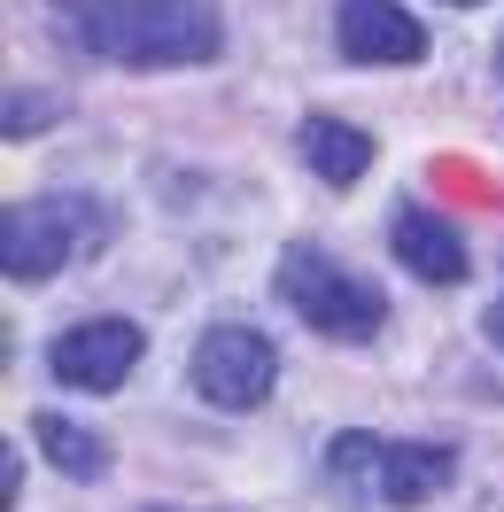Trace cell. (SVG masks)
<instances>
[{
	"label": "cell",
	"mask_w": 504,
	"mask_h": 512,
	"mask_svg": "<svg viewBox=\"0 0 504 512\" xmlns=\"http://www.w3.org/2000/svg\"><path fill=\"white\" fill-rule=\"evenodd\" d=\"M70 16L78 47H94L109 63L132 70H179L218 55V0H55Z\"/></svg>",
	"instance_id": "6da1fadb"
},
{
	"label": "cell",
	"mask_w": 504,
	"mask_h": 512,
	"mask_svg": "<svg viewBox=\"0 0 504 512\" xmlns=\"http://www.w3.org/2000/svg\"><path fill=\"white\" fill-rule=\"evenodd\" d=\"M280 295L318 334H334V342H373L380 319H388V295H380L365 272H349V264H334L326 249H311V241H295V249L280 256Z\"/></svg>",
	"instance_id": "7a4b0ae2"
},
{
	"label": "cell",
	"mask_w": 504,
	"mask_h": 512,
	"mask_svg": "<svg viewBox=\"0 0 504 512\" xmlns=\"http://www.w3.org/2000/svg\"><path fill=\"white\" fill-rule=\"evenodd\" d=\"M94 233H101L94 202H70V194L8 202V210H0V272L24 280V288H39V280H55L63 256L78 249V241H94Z\"/></svg>",
	"instance_id": "3957f363"
},
{
	"label": "cell",
	"mask_w": 504,
	"mask_h": 512,
	"mask_svg": "<svg viewBox=\"0 0 504 512\" xmlns=\"http://www.w3.org/2000/svg\"><path fill=\"white\" fill-rule=\"evenodd\" d=\"M194 396L202 404H218V412H256L264 396H272V373H280V357L272 342L256 334V326H210L202 342H194Z\"/></svg>",
	"instance_id": "277c9868"
},
{
	"label": "cell",
	"mask_w": 504,
	"mask_h": 512,
	"mask_svg": "<svg viewBox=\"0 0 504 512\" xmlns=\"http://www.w3.org/2000/svg\"><path fill=\"white\" fill-rule=\"evenodd\" d=\"M47 365L70 388H117L140 365V326L132 319H86V326H70V334H55Z\"/></svg>",
	"instance_id": "5b68a950"
},
{
	"label": "cell",
	"mask_w": 504,
	"mask_h": 512,
	"mask_svg": "<svg viewBox=\"0 0 504 512\" xmlns=\"http://www.w3.org/2000/svg\"><path fill=\"white\" fill-rule=\"evenodd\" d=\"M334 39H342L349 63H419L427 55V32L411 24L396 0H342Z\"/></svg>",
	"instance_id": "8992f818"
},
{
	"label": "cell",
	"mask_w": 504,
	"mask_h": 512,
	"mask_svg": "<svg viewBox=\"0 0 504 512\" xmlns=\"http://www.w3.org/2000/svg\"><path fill=\"white\" fill-rule=\"evenodd\" d=\"M388 249L404 256V272L435 280V288L466 280V233L442 218V210H419V202H404V210L388 218Z\"/></svg>",
	"instance_id": "52a82bcc"
},
{
	"label": "cell",
	"mask_w": 504,
	"mask_h": 512,
	"mask_svg": "<svg viewBox=\"0 0 504 512\" xmlns=\"http://www.w3.org/2000/svg\"><path fill=\"white\" fill-rule=\"evenodd\" d=\"M295 148H303V163H311L326 187H357V179L373 171V140L357 125H342V117H303Z\"/></svg>",
	"instance_id": "ba28073f"
},
{
	"label": "cell",
	"mask_w": 504,
	"mask_h": 512,
	"mask_svg": "<svg viewBox=\"0 0 504 512\" xmlns=\"http://www.w3.org/2000/svg\"><path fill=\"white\" fill-rule=\"evenodd\" d=\"M373 474H380V497H388V505H427L435 489H450L458 458L442 443H388Z\"/></svg>",
	"instance_id": "9c48e42d"
},
{
	"label": "cell",
	"mask_w": 504,
	"mask_h": 512,
	"mask_svg": "<svg viewBox=\"0 0 504 512\" xmlns=\"http://www.w3.org/2000/svg\"><path fill=\"white\" fill-rule=\"evenodd\" d=\"M32 435H39V450H47V458H55V466H63L70 481H94L101 466H109V450H101V435H86V427H70V419H55V412L39 419Z\"/></svg>",
	"instance_id": "30bf717a"
},
{
	"label": "cell",
	"mask_w": 504,
	"mask_h": 512,
	"mask_svg": "<svg viewBox=\"0 0 504 512\" xmlns=\"http://www.w3.org/2000/svg\"><path fill=\"white\" fill-rule=\"evenodd\" d=\"M481 334H489V342L504 350V303H489V319H481Z\"/></svg>",
	"instance_id": "8fae6325"
},
{
	"label": "cell",
	"mask_w": 504,
	"mask_h": 512,
	"mask_svg": "<svg viewBox=\"0 0 504 512\" xmlns=\"http://www.w3.org/2000/svg\"><path fill=\"white\" fill-rule=\"evenodd\" d=\"M450 8H466V0H450Z\"/></svg>",
	"instance_id": "7c38bea8"
}]
</instances>
